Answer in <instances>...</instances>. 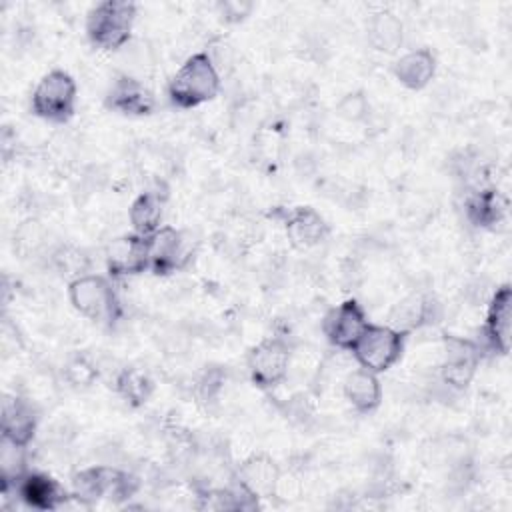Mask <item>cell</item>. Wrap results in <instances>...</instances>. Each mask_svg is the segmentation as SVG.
<instances>
[{
	"label": "cell",
	"instance_id": "cell-9",
	"mask_svg": "<svg viewBox=\"0 0 512 512\" xmlns=\"http://www.w3.org/2000/svg\"><path fill=\"white\" fill-rule=\"evenodd\" d=\"M148 254H150V272L156 276H168L178 270H184L192 256V240L186 238L184 230L174 226H160L154 234L148 236Z\"/></svg>",
	"mask_w": 512,
	"mask_h": 512
},
{
	"label": "cell",
	"instance_id": "cell-27",
	"mask_svg": "<svg viewBox=\"0 0 512 512\" xmlns=\"http://www.w3.org/2000/svg\"><path fill=\"white\" fill-rule=\"evenodd\" d=\"M62 376L72 388H90L98 380V366L86 354H72L62 368Z\"/></svg>",
	"mask_w": 512,
	"mask_h": 512
},
{
	"label": "cell",
	"instance_id": "cell-17",
	"mask_svg": "<svg viewBox=\"0 0 512 512\" xmlns=\"http://www.w3.org/2000/svg\"><path fill=\"white\" fill-rule=\"evenodd\" d=\"M286 238L296 250H310L324 242L330 234V226L324 216L310 206L290 208L284 216Z\"/></svg>",
	"mask_w": 512,
	"mask_h": 512
},
{
	"label": "cell",
	"instance_id": "cell-8",
	"mask_svg": "<svg viewBox=\"0 0 512 512\" xmlns=\"http://www.w3.org/2000/svg\"><path fill=\"white\" fill-rule=\"evenodd\" d=\"M484 358V350L478 340H470L464 336H444V358L440 364V380L452 390H466L474 380L476 370Z\"/></svg>",
	"mask_w": 512,
	"mask_h": 512
},
{
	"label": "cell",
	"instance_id": "cell-10",
	"mask_svg": "<svg viewBox=\"0 0 512 512\" xmlns=\"http://www.w3.org/2000/svg\"><path fill=\"white\" fill-rule=\"evenodd\" d=\"M510 326H512V292L510 284L498 286L488 298V310L478 344L484 354L506 356L510 352Z\"/></svg>",
	"mask_w": 512,
	"mask_h": 512
},
{
	"label": "cell",
	"instance_id": "cell-3",
	"mask_svg": "<svg viewBox=\"0 0 512 512\" xmlns=\"http://www.w3.org/2000/svg\"><path fill=\"white\" fill-rule=\"evenodd\" d=\"M140 488V480L112 464H92L72 474V498L90 506L100 498L112 502L130 500Z\"/></svg>",
	"mask_w": 512,
	"mask_h": 512
},
{
	"label": "cell",
	"instance_id": "cell-26",
	"mask_svg": "<svg viewBox=\"0 0 512 512\" xmlns=\"http://www.w3.org/2000/svg\"><path fill=\"white\" fill-rule=\"evenodd\" d=\"M226 384V370L222 366H206L194 380V398L200 406L210 408L220 400V394Z\"/></svg>",
	"mask_w": 512,
	"mask_h": 512
},
{
	"label": "cell",
	"instance_id": "cell-18",
	"mask_svg": "<svg viewBox=\"0 0 512 512\" xmlns=\"http://www.w3.org/2000/svg\"><path fill=\"white\" fill-rule=\"evenodd\" d=\"M440 318V304L432 294L412 292L404 296L388 314L390 326L412 334L418 328L430 326Z\"/></svg>",
	"mask_w": 512,
	"mask_h": 512
},
{
	"label": "cell",
	"instance_id": "cell-13",
	"mask_svg": "<svg viewBox=\"0 0 512 512\" xmlns=\"http://www.w3.org/2000/svg\"><path fill=\"white\" fill-rule=\"evenodd\" d=\"M104 106L110 112H116L122 116L142 118V116H150L154 112L156 98H154L152 90L138 78H134L130 74H120L110 84V88L104 96Z\"/></svg>",
	"mask_w": 512,
	"mask_h": 512
},
{
	"label": "cell",
	"instance_id": "cell-29",
	"mask_svg": "<svg viewBox=\"0 0 512 512\" xmlns=\"http://www.w3.org/2000/svg\"><path fill=\"white\" fill-rule=\"evenodd\" d=\"M284 416L292 422V424H300L304 426L308 420H312L314 410L310 406V402H306L304 396H294L284 404Z\"/></svg>",
	"mask_w": 512,
	"mask_h": 512
},
{
	"label": "cell",
	"instance_id": "cell-16",
	"mask_svg": "<svg viewBox=\"0 0 512 512\" xmlns=\"http://www.w3.org/2000/svg\"><path fill=\"white\" fill-rule=\"evenodd\" d=\"M280 474H282L280 466L276 464V460L270 454L256 452V454H250L248 458H244L236 466L232 478L242 488H246L252 496H256L258 500H264V498L276 496Z\"/></svg>",
	"mask_w": 512,
	"mask_h": 512
},
{
	"label": "cell",
	"instance_id": "cell-4",
	"mask_svg": "<svg viewBox=\"0 0 512 512\" xmlns=\"http://www.w3.org/2000/svg\"><path fill=\"white\" fill-rule=\"evenodd\" d=\"M138 6L128 0H104L86 14V38L98 50H118L130 36L136 22Z\"/></svg>",
	"mask_w": 512,
	"mask_h": 512
},
{
	"label": "cell",
	"instance_id": "cell-20",
	"mask_svg": "<svg viewBox=\"0 0 512 512\" xmlns=\"http://www.w3.org/2000/svg\"><path fill=\"white\" fill-rule=\"evenodd\" d=\"M342 394L354 412L372 414L382 404V382L376 372L358 366L346 374Z\"/></svg>",
	"mask_w": 512,
	"mask_h": 512
},
{
	"label": "cell",
	"instance_id": "cell-23",
	"mask_svg": "<svg viewBox=\"0 0 512 512\" xmlns=\"http://www.w3.org/2000/svg\"><path fill=\"white\" fill-rule=\"evenodd\" d=\"M166 198L168 196H164L156 190H144L132 200V204L128 208V220H130L134 234L150 236L162 226Z\"/></svg>",
	"mask_w": 512,
	"mask_h": 512
},
{
	"label": "cell",
	"instance_id": "cell-2",
	"mask_svg": "<svg viewBox=\"0 0 512 512\" xmlns=\"http://www.w3.org/2000/svg\"><path fill=\"white\" fill-rule=\"evenodd\" d=\"M68 300L84 318L112 328L124 314L114 280L102 274H82L68 284Z\"/></svg>",
	"mask_w": 512,
	"mask_h": 512
},
{
	"label": "cell",
	"instance_id": "cell-24",
	"mask_svg": "<svg viewBox=\"0 0 512 512\" xmlns=\"http://www.w3.org/2000/svg\"><path fill=\"white\" fill-rule=\"evenodd\" d=\"M154 380L152 376L138 366H126L120 368L116 378H114V390L116 394L132 408H140L144 406L150 396L154 394Z\"/></svg>",
	"mask_w": 512,
	"mask_h": 512
},
{
	"label": "cell",
	"instance_id": "cell-1",
	"mask_svg": "<svg viewBox=\"0 0 512 512\" xmlns=\"http://www.w3.org/2000/svg\"><path fill=\"white\" fill-rule=\"evenodd\" d=\"M222 76L210 52L188 56L166 84V96L180 110L198 108L214 100L220 92Z\"/></svg>",
	"mask_w": 512,
	"mask_h": 512
},
{
	"label": "cell",
	"instance_id": "cell-5",
	"mask_svg": "<svg viewBox=\"0 0 512 512\" xmlns=\"http://www.w3.org/2000/svg\"><path fill=\"white\" fill-rule=\"evenodd\" d=\"M78 86L70 72L54 68L46 72L32 90L30 110L50 124H66L76 112Z\"/></svg>",
	"mask_w": 512,
	"mask_h": 512
},
{
	"label": "cell",
	"instance_id": "cell-12",
	"mask_svg": "<svg viewBox=\"0 0 512 512\" xmlns=\"http://www.w3.org/2000/svg\"><path fill=\"white\" fill-rule=\"evenodd\" d=\"M104 260H106L108 276L112 280L148 272L150 270L148 236L130 232L114 238L104 250Z\"/></svg>",
	"mask_w": 512,
	"mask_h": 512
},
{
	"label": "cell",
	"instance_id": "cell-21",
	"mask_svg": "<svg viewBox=\"0 0 512 512\" xmlns=\"http://www.w3.org/2000/svg\"><path fill=\"white\" fill-rule=\"evenodd\" d=\"M392 72L404 88L422 90L436 74V56L428 48L408 50L394 62Z\"/></svg>",
	"mask_w": 512,
	"mask_h": 512
},
{
	"label": "cell",
	"instance_id": "cell-7",
	"mask_svg": "<svg viewBox=\"0 0 512 512\" xmlns=\"http://www.w3.org/2000/svg\"><path fill=\"white\" fill-rule=\"evenodd\" d=\"M292 344L284 336H268L250 348L246 368L256 388L270 392L278 388L290 370Z\"/></svg>",
	"mask_w": 512,
	"mask_h": 512
},
{
	"label": "cell",
	"instance_id": "cell-15",
	"mask_svg": "<svg viewBox=\"0 0 512 512\" xmlns=\"http://www.w3.org/2000/svg\"><path fill=\"white\" fill-rule=\"evenodd\" d=\"M508 198L494 186L470 188L464 196V216L478 230H496L508 218Z\"/></svg>",
	"mask_w": 512,
	"mask_h": 512
},
{
	"label": "cell",
	"instance_id": "cell-14",
	"mask_svg": "<svg viewBox=\"0 0 512 512\" xmlns=\"http://www.w3.org/2000/svg\"><path fill=\"white\" fill-rule=\"evenodd\" d=\"M12 490L22 504L42 512L58 510L72 498V492H68L64 484L40 470H28Z\"/></svg>",
	"mask_w": 512,
	"mask_h": 512
},
{
	"label": "cell",
	"instance_id": "cell-22",
	"mask_svg": "<svg viewBox=\"0 0 512 512\" xmlns=\"http://www.w3.org/2000/svg\"><path fill=\"white\" fill-rule=\"evenodd\" d=\"M366 32L370 46L382 54H396L404 44V22L392 10L374 12Z\"/></svg>",
	"mask_w": 512,
	"mask_h": 512
},
{
	"label": "cell",
	"instance_id": "cell-30",
	"mask_svg": "<svg viewBox=\"0 0 512 512\" xmlns=\"http://www.w3.org/2000/svg\"><path fill=\"white\" fill-rule=\"evenodd\" d=\"M252 8L254 6L250 2H236V0H228V2H220L218 4V12H220L222 20L228 22V24L242 22L244 18H248Z\"/></svg>",
	"mask_w": 512,
	"mask_h": 512
},
{
	"label": "cell",
	"instance_id": "cell-28",
	"mask_svg": "<svg viewBox=\"0 0 512 512\" xmlns=\"http://www.w3.org/2000/svg\"><path fill=\"white\" fill-rule=\"evenodd\" d=\"M334 110L346 122H362L370 114V102L362 90H354L344 94Z\"/></svg>",
	"mask_w": 512,
	"mask_h": 512
},
{
	"label": "cell",
	"instance_id": "cell-11",
	"mask_svg": "<svg viewBox=\"0 0 512 512\" xmlns=\"http://www.w3.org/2000/svg\"><path fill=\"white\" fill-rule=\"evenodd\" d=\"M368 324L366 308L356 298H346L324 314L322 334L330 346L338 350H352Z\"/></svg>",
	"mask_w": 512,
	"mask_h": 512
},
{
	"label": "cell",
	"instance_id": "cell-6",
	"mask_svg": "<svg viewBox=\"0 0 512 512\" xmlns=\"http://www.w3.org/2000/svg\"><path fill=\"white\" fill-rule=\"evenodd\" d=\"M408 332H402L390 324H368L352 346V356L360 368L382 374L388 372L402 358Z\"/></svg>",
	"mask_w": 512,
	"mask_h": 512
},
{
	"label": "cell",
	"instance_id": "cell-25",
	"mask_svg": "<svg viewBox=\"0 0 512 512\" xmlns=\"http://www.w3.org/2000/svg\"><path fill=\"white\" fill-rule=\"evenodd\" d=\"M0 446V480L2 492L8 494L28 472V446H20L6 438H2Z\"/></svg>",
	"mask_w": 512,
	"mask_h": 512
},
{
	"label": "cell",
	"instance_id": "cell-19",
	"mask_svg": "<svg viewBox=\"0 0 512 512\" xmlns=\"http://www.w3.org/2000/svg\"><path fill=\"white\" fill-rule=\"evenodd\" d=\"M38 410L22 396H4L2 400V438L20 446H30L38 430Z\"/></svg>",
	"mask_w": 512,
	"mask_h": 512
}]
</instances>
